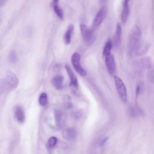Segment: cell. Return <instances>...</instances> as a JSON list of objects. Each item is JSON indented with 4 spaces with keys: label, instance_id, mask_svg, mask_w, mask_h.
I'll list each match as a JSON object with an SVG mask.
<instances>
[{
    "label": "cell",
    "instance_id": "obj_1",
    "mask_svg": "<svg viewBox=\"0 0 154 154\" xmlns=\"http://www.w3.org/2000/svg\"><path fill=\"white\" fill-rule=\"evenodd\" d=\"M141 34V31L138 26H134L131 32L129 38L130 47L132 49H134L137 46L140 40Z\"/></svg>",
    "mask_w": 154,
    "mask_h": 154
},
{
    "label": "cell",
    "instance_id": "obj_2",
    "mask_svg": "<svg viewBox=\"0 0 154 154\" xmlns=\"http://www.w3.org/2000/svg\"><path fill=\"white\" fill-rule=\"evenodd\" d=\"M116 86L119 96L122 101L125 103L127 102V94L125 86L121 80L118 76L114 77Z\"/></svg>",
    "mask_w": 154,
    "mask_h": 154
},
{
    "label": "cell",
    "instance_id": "obj_3",
    "mask_svg": "<svg viewBox=\"0 0 154 154\" xmlns=\"http://www.w3.org/2000/svg\"><path fill=\"white\" fill-rule=\"evenodd\" d=\"M6 85L10 90L14 89L17 86L18 80L14 73L10 70H7L6 72Z\"/></svg>",
    "mask_w": 154,
    "mask_h": 154
},
{
    "label": "cell",
    "instance_id": "obj_4",
    "mask_svg": "<svg viewBox=\"0 0 154 154\" xmlns=\"http://www.w3.org/2000/svg\"><path fill=\"white\" fill-rule=\"evenodd\" d=\"M80 28L83 38L85 42L89 45L92 44L95 39L93 32L84 24L80 25Z\"/></svg>",
    "mask_w": 154,
    "mask_h": 154
},
{
    "label": "cell",
    "instance_id": "obj_5",
    "mask_svg": "<svg viewBox=\"0 0 154 154\" xmlns=\"http://www.w3.org/2000/svg\"><path fill=\"white\" fill-rule=\"evenodd\" d=\"M71 62L74 69L81 76L87 75L86 71L82 68L80 64V56L77 53L73 54L71 57Z\"/></svg>",
    "mask_w": 154,
    "mask_h": 154
},
{
    "label": "cell",
    "instance_id": "obj_6",
    "mask_svg": "<svg viewBox=\"0 0 154 154\" xmlns=\"http://www.w3.org/2000/svg\"><path fill=\"white\" fill-rule=\"evenodd\" d=\"M105 62L109 74L113 75L116 70V63L113 56L111 54L105 57Z\"/></svg>",
    "mask_w": 154,
    "mask_h": 154
},
{
    "label": "cell",
    "instance_id": "obj_7",
    "mask_svg": "<svg viewBox=\"0 0 154 154\" xmlns=\"http://www.w3.org/2000/svg\"><path fill=\"white\" fill-rule=\"evenodd\" d=\"M107 9L105 6L102 7L96 14L93 20V24L95 26L100 25L106 17Z\"/></svg>",
    "mask_w": 154,
    "mask_h": 154
},
{
    "label": "cell",
    "instance_id": "obj_8",
    "mask_svg": "<svg viewBox=\"0 0 154 154\" xmlns=\"http://www.w3.org/2000/svg\"><path fill=\"white\" fill-rule=\"evenodd\" d=\"M130 0H123V8L122 10L121 18L123 23L126 22L130 13V8L129 2Z\"/></svg>",
    "mask_w": 154,
    "mask_h": 154
},
{
    "label": "cell",
    "instance_id": "obj_9",
    "mask_svg": "<svg viewBox=\"0 0 154 154\" xmlns=\"http://www.w3.org/2000/svg\"><path fill=\"white\" fill-rule=\"evenodd\" d=\"M121 33V27L120 23H118L116 26L113 38V45L116 48H118L120 45Z\"/></svg>",
    "mask_w": 154,
    "mask_h": 154
},
{
    "label": "cell",
    "instance_id": "obj_10",
    "mask_svg": "<svg viewBox=\"0 0 154 154\" xmlns=\"http://www.w3.org/2000/svg\"><path fill=\"white\" fill-rule=\"evenodd\" d=\"M63 137L69 140H75L77 136L75 131L72 128H67L64 129L62 133Z\"/></svg>",
    "mask_w": 154,
    "mask_h": 154
},
{
    "label": "cell",
    "instance_id": "obj_11",
    "mask_svg": "<svg viewBox=\"0 0 154 154\" xmlns=\"http://www.w3.org/2000/svg\"><path fill=\"white\" fill-rule=\"evenodd\" d=\"M65 68L70 80V85H72L77 88L78 87V82L76 76L69 66L66 65Z\"/></svg>",
    "mask_w": 154,
    "mask_h": 154
},
{
    "label": "cell",
    "instance_id": "obj_12",
    "mask_svg": "<svg viewBox=\"0 0 154 154\" xmlns=\"http://www.w3.org/2000/svg\"><path fill=\"white\" fill-rule=\"evenodd\" d=\"M64 78L61 75H58L54 76L51 80L53 86L58 90L62 88L63 86Z\"/></svg>",
    "mask_w": 154,
    "mask_h": 154
},
{
    "label": "cell",
    "instance_id": "obj_13",
    "mask_svg": "<svg viewBox=\"0 0 154 154\" xmlns=\"http://www.w3.org/2000/svg\"><path fill=\"white\" fill-rule=\"evenodd\" d=\"M15 117L17 121L20 123H23L25 120V115L22 108L20 106H17L15 109Z\"/></svg>",
    "mask_w": 154,
    "mask_h": 154
},
{
    "label": "cell",
    "instance_id": "obj_14",
    "mask_svg": "<svg viewBox=\"0 0 154 154\" xmlns=\"http://www.w3.org/2000/svg\"><path fill=\"white\" fill-rule=\"evenodd\" d=\"M63 114L60 110L56 109L54 111V116L56 125L58 127H61L63 124Z\"/></svg>",
    "mask_w": 154,
    "mask_h": 154
},
{
    "label": "cell",
    "instance_id": "obj_15",
    "mask_svg": "<svg viewBox=\"0 0 154 154\" xmlns=\"http://www.w3.org/2000/svg\"><path fill=\"white\" fill-rule=\"evenodd\" d=\"M73 29V25L72 24L69 25L64 36V42L66 45H68L70 43L71 35Z\"/></svg>",
    "mask_w": 154,
    "mask_h": 154
},
{
    "label": "cell",
    "instance_id": "obj_16",
    "mask_svg": "<svg viewBox=\"0 0 154 154\" xmlns=\"http://www.w3.org/2000/svg\"><path fill=\"white\" fill-rule=\"evenodd\" d=\"M112 43L110 39H109L106 43L103 49V54L104 57L111 54L112 47Z\"/></svg>",
    "mask_w": 154,
    "mask_h": 154
},
{
    "label": "cell",
    "instance_id": "obj_17",
    "mask_svg": "<svg viewBox=\"0 0 154 154\" xmlns=\"http://www.w3.org/2000/svg\"><path fill=\"white\" fill-rule=\"evenodd\" d=\"M17 57L16 51L13 50L10 52L9 56V62L11 63H15L17 61Z\"/></svg>",
    "mask_w": 154,
    "mask_h": 154
},
{
    "label": "cell",
    "instance_id": "obj_18",
    "mask_svg": "<svg viewBox=\"0 0 154 154\" xmlns=\"http://www.w3.org/2000/svg\"><path fill=\"white\" fill-rule=\"evenodd\" d=\"M48 98L45 93H42L40 95L39 99V103L42 106H45L47 102Z\"/></svg>",
    "mask_w": 154,
    "mask_h": 154
},
{
    "label": "cell",
    "instance_id": "obj_19",
    "mask_svg": "<svg viewBox=\"0 0 154 154\" xmlns=\"http://www.w3.org/2000/svg\"><path fill=\"white\" fill-rule=\"evenodd\" d=\"M54 11L58 17L61 20H63V11L57 5L54 6Z\"/></svg>",
    "mask_w": 154,
    "mask_h": 154
},
{
    "label": "cell",
    "instance_id": "obj_20",
    "mask_svg": "<svg viewBox=\"0 0 154 154\" xmlns=\"http://www.w3.org/2000/svg\"><path fill=\"white\" fill-rule=\"evenodd\" d=\"M57 140V138L54 137H50L48 141V144L50 147L54 146L56 143Z\"/></svg>",
    "mask_w": 154,
    "mask_h": 154
},
{
    "label": "cell",
    "instance_id": "obj_21",
    "mask_svg": "<svg viewBox=\"0 0 154 154\" xmlns=\"http://www.w3.org/2000/svg\"><path fill=\"white\" fill-rule=\"evenodd\" d=\"M109 137H107L105 138L103 140L100 142L99 144L100 146H102L106 142L107 140L109 139Z\"/></svg>",
    "mask_w": 154,
    "mask_h": 154
},
{
    "label": "cell",
    "instance_id": "obj_22",
    "mask_svg": "<svg viewBox=\"0 0 154 154\" xmlns=\"http://www.w3.org/2000/svg\"><path fill=\"white\" fill-rule=\"evenodd\" d=\"M54 69L57 72H59L60 70V67L59 64H56L54 66Z\"/></svg>",
    "mask_w": 154,
    "mask_h": 154
},
{
    "label": "cell",
    "instance_id": "obj_23",
    "mask_svg": "<svg viewBox=\"0 0 154 154\" xmlns=\"http://www.w3.org/2000/svg\"><path fill=\"white\" fill-rule=\"evenodd\" d=\"M140 91V88L139 86H137V87L136 91V97H137V96L139 94V93Z\"/></svg>",
    "mask_w": 154,
    "mask_h": 154
},
{
    "label": "cell",
    "instance_id": "obj_24",
    "mask_svg": "<svg viewBox=\"0 0 154 154\" xmlns=\"http://www.w3.org/2000/svg\"><path fill=\"white\" fill-rule=\"evenodd\" d=\"M130 110L131 115L132 117L134 116V109L132 106H131L130 107Z\"/></svg>",
    "mask_w": 154,
    "mask_h": 154
},
{
    "label": "cell",
    "instance_id": "obj_25",
    "mask_svg": "<svg viewBox=\"0 0 154 154\" xmlns=\"http://www.w3.org/2000/svg\"><path fill=\"white\" fill-rule=\"evenodd\" d=\"M75 116L76 118H80L81 116V114L79 112H76L75 114Z\"/></svg>",
    "mask_w": 154,
    "mask_h": 154
},
{
    "label": "cell",
    "instance_id": "obj_26",
    "mask_svg": "<svg viewBox=\"0 0 154 154\" xmlns=\"http://www.w3.org/2000/svg\"><path fill=\"white\" fill-rule=\"evenodd\" d=\"M66 106L67 108H70L72 106V104L71 103H68L66 104Z\"/></svg>",
    "mask_w": 154,
    "mask_h": 154
},
{
    "label": "cell",
    "instance_id": "obj_27",
    "mask_svg": "<svg viewBox=\"0 0 154 154\" xmlns=\"http://www.w3.org/2000/svg\"><path fill=\"white\" fill-rule=\"evenodd\" d=\"M59 0H53V5L54 6L55 5H57Z\"/></svg>",
    "mask_w": 154,
    "mask_h": 154
},
{
    "label": "cell",
    "instance_id": "obj_28",
    "mask_svg": "<svg viewBox=\"0 0 154 154\" xmlns=\"http://www.w3.org/2000/svg\"><path fill=\"white\" fill-rule=\"evenodd\" d=\"M101 0L102 1H104V0Z\"/></svg>",
    "mask_w": 154,
    "mask_h": 154
},
{
    "label": "cell",
    "instance_id": "obj_29",
    "mask_svg": "<svg viewBox=\"0 0 154 154\" xmlns=\"http://www.w3.org/2000/svg\"><path fill=\"white\" fill-rule=\"evenodd\" d=\"M1 0H0V1Z\"/></svg>",
    "mask_w": 154,
    "mask_h": 154
}]
</instances>
